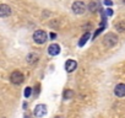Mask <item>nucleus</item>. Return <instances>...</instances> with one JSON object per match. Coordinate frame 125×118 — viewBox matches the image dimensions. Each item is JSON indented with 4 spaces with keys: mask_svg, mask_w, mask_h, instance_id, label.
Here are the masks:
<instances>
[{
    "mask_svg": "<svg viewBox=\"0 0 125 118\" xmlns=\"http://www.w3.org/2000/svg\"><path fill=\"white\" fill-rule=\"evenodd\" d=\"M33 39H34V42H36L37 44H43V43H45V41L48 39V35H47L44 31H42V30H37V31L33 33Z\"/></svg>",
    "mask_w": 125,
    "mask_h": 118,
    "instance_id": "f257e3e1",
    "label": "nucleus"
},
{
    "mask_svg": "<svg viewBox=\"0 0 125 118\" xmlns=\"http://www.w3.org/2000/svg\"><path fill=\"white\" fill-rule=\"evenodd\" d=\"M10 80H11L12 84H15V85H20V84L23 83L25 76H23V74L20 73V71H14V73L10 75Z\"/></svg>",
    "mask_w": 125,
    "mask_h": 118,
    "instance_id": "f03ea898",
    "label": "nucleus"
},
{
    "mask_svg": "<svg viewBox=\"0 0 125 118\" xmlns=\"http://www.w3.org/2000/svg\"><path fill=\"white\" fill-rule=\"evenodd\" d=\"M85 10H86V5H85L82 1H75V3L73 4V11H74L75 14L81 15V14L85 12Z\"/></svg>",
    "mask_w": 125,
    "mask_h": 118,
    "instance_id": "7ed1b4c3",
    "label": "nucleus"
},
{
    "mask_svg": "<svg viewBox=\"0 0 125 118\" xmlns=\"http://www.w3.org/2000/svg\"><path fill=\"white\" fill-rule=\"evenodd\" d=\"M116 36L114 33H107V36L104 37V46L107 47H113L116 43Z\"/></svg>",
    "mask_w": 125,
    "mask_h": 118,
    "instance_id": "20e7f679",
    "label": "nucleus"
},
{
    "mask_svg": "<svg viewBox=\"0 0 125 118\" xmlns=\"http://www.w3.org/2000/svg\"><path fill=\"white\" fill-rule=\"evenodd\" d=\"M47 114V106L45 105H37L34 108V116L36 117H44Z\"/></svg>",
    "mask_w": 125,
    "mask_h": 118,
    "instance_id": "39448f33",
    "label": "nucleus"
},
{
    "mask_svg": "<svg viewBox=\"0 0 125 118\" xmlns=\"http://www.w3.org/2000/svg\"><path fill=\"white\" fill-rule=\"evenodd\" d=\"M9 15H11L10 6L6 5V4H1V5H0V17H6Z\"/></svg>",
    "mask_w": 125,
    "mask_h": 118,
    "instance_id": "423d86ee",
    "label": "nucleus"
},
{
    "mask_svg": "<svg viewBox=\"0 0 125 118\" xmlns=\"http://www.w3.org/2000/svg\"><path fill=\"white\" fill-rule=\"evenodd\" d=\"M77 68V63L75 60H73V59H69V60H66L65 63V70L68 73H73L75 69Z\"/></svg>",
    "mask_w": 125,
    "mask_h": 118,
    "instance_id": "0eeeda50",
    "label": "nucleus"
},
{
    "mask_svg": "<svg viewBox=\"0 0 125 118\" xmlns=\"http://www.w3.org/2000/svg\"><path fill=\"white\" fill-rule=\"evenodd\" d=\"M114 94L118 97H124L125 96V84H118L114 89Z\"/></svg>",
    "mask_w": 125,
    "mask_h": 118,
    "instance_id": "6e6552de",
    "label": "nucleus"
},
{
    "mask_svg": "<svg viewBox=\"0 0 125 118\" xmlns=\"http://www.w3.org/2000/svg\"><path fill=\"white\" fill-rule=\"evenodd\" d=\"M48 53L50 54V55H58L59 53H60V47L58 46V44H55V43H53V44H50L49 47H48Z\"/></svg>",
    "mask_w": 125,
    "mask_h": 118,
    "instance_id": "1a4fd4ad",
    "label": "nucleus"
},
{
    "mask_svg": "<svg viewBox=\"0 0 125 118\" xmlns=\"http://www.w3.org/2000/svg\"><path fill=\"white\" fill-rule=\"evenodd\" d=\"M38 60V55L36 54V53H30L28 55H27V62L30 63V64H33V63H36Z\"/></svg>",
    "mask_w": 125,
    "mask_h": 118,
    "instance_id": "9d476101",
    "label": "nucleus"
},
{
    "mask_svg": "<svg viewBox=\"0 0 125 118\" xmlns=\"http://www.w3.org/2000/svg\"><path fill=\"white\" fill-rule=\"evenodd\" d=\"M88 39H90V32L85 33V35L80 38V41H79V46H80V47H83V46H85V43H86Z\"/></svg>",
    "mask_w": 125,
    "mask_h": 118,
    "instance_id": "9b49d317",
    "label": "nucleus"
},
{
    "mask_svg": "<svg viewBox=\"0 0 125 118\" xmlns=\"http://www.w3.org/2000/svg\"><path fill=\"white\" fill-rule=\"evenodd\" d=\"M73 97H74V91H71V90L64 91V98L65 100H69V98H73Z\"/></svg>",
    "mask_w": 125,
    "mask_h": 118,
    "instance_id": "f8f14e48",
    "label": "nucleus"
},
{
    "mask_svg": "<svg viewBox=\"0 0 125 118\" xmlns=\"http://www.w3.org/2000/svg\"><path fill=\"white\" fill-rule=\"evenodd\" d=\"M31 94H32V89H31V87H26V89H25V97L28 98V97L31 96Z\"/></svg>",
    "mask_w": 125,
    "mask_h": 118,
    "instance_id": "ddd939ff",
    "label": "nucleus"
},
{
    "mask_svg": "<svg viewBox=\"0 0 125 118\" xmlns=\"http://www.w3.org/2000/svg\"><path fill=\"white\" fill-rule=\"evenodd\" d=\"M88 9H90L92 12H94V11L97 10V4H94V3H91V4L88 5Z\"/></svg>",
    "mask_w": 125,
    "mask_h": 118,
    "instance_id": "4468645a",
    "label": "nucleus"
},
{
    "mask_svg": "<svg viewBox=\"0 0 125 118\" xmlns=\"http://www.w3.org/2000/svg\"><path fill=\"white\" fill-rule=\"evenodd\" d=\"M104 5H107V6H112V5H113V1H112V0H104Z\"/></svg>",
    "mask_w": 125,
    "mask_h": 118,
    "instance_id": "2eb2a0df",
    "label": "nucleus"
},
{
    "mask_svg": "<svg viewBox=\"0 0 125 118\" xmlns=\"http://www.w3.org/2000/svg\"><path fill=\"white\" fill-rule=\"evenodd\" d=\"M105 15H107V16H112V15H113V10H112V9H107V10H105Z\"/></svg>",
    "mask_w": 125,
    "mask_h": 118,
    "instance_id": "dca6fc26",
    "label": "nucleus"
},
{
    "mask_svg": "<svg viewBox=\"0 0 125 118\" xmlns=\"http://www.w3.org/2000/svg\"><path fill=\"white\" fill-rule=\"evenodd\" d=\"M55 37H56L55 33H50V38H55Z\"/></svg>",
    "mask_w": 125,
    "mask_h": 118,
    "instance_id": "f3484780",
    "label": "nucleus"
},
{
    "mask_svg": "<svg viewBox=\"0 0 125 118\" xmlns=\"http://www.w3.org/2000/svg\"><path fill=\"white\" fill-rule=\"evenodd\" d=\"M123 1H124V3H125V0H123Z\"/></svg>",
    "mask_w": 125,
    "mask_h": 118,
    "instance_id": "a211bd4d",
    "label": "nucleus"
}]
</instances>
